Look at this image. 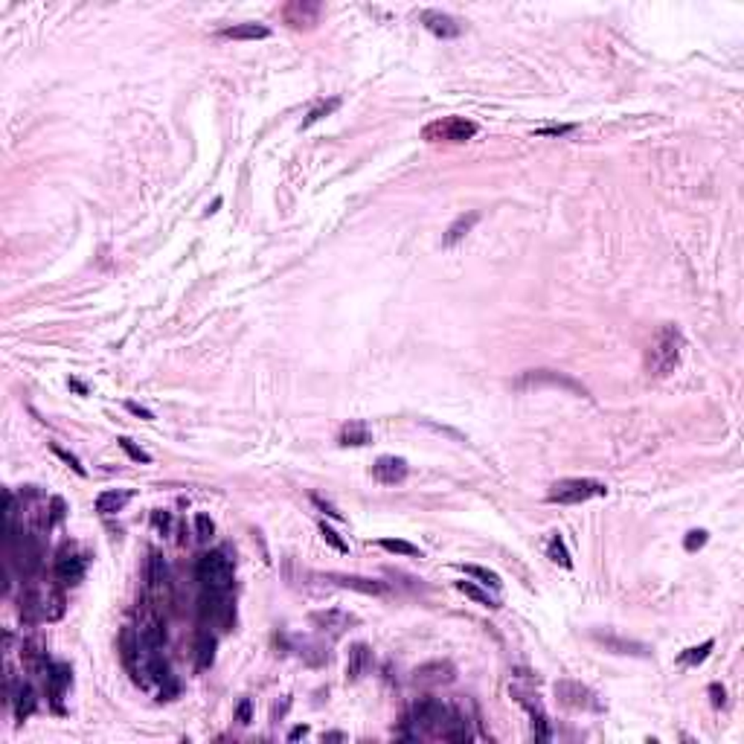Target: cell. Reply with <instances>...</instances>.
<instances>
[{"mask_svg":"<svg viewBox=\"0 0 744 744\" xmlns=\"http://www.w3.org/2000/svg\"><path fill=\"white\" fill-rule=\"evenodd\" d=\"M55 579L61 584H79L84 579V555L73 547V544H65L58 549V558H55Z\"/></svg>","mask_w":744,"mask_h":744,"instance_id":"6","label":"cell"},{"mask_svg":"<svg viewBox=\"0 0 744 744\" xmlns=\"http://www.w3.org/2000/svg\"><path fill=\"white\" fill-rule=\"evenodd\" d=\"M684 349H686L684 332H680L677 326H672V323H666V326H660L655 332V337L648 340L645 355H642V366H645V372L651 378H666L680 366Z\"/></svg>","mask_w":744,"mask_h":744,"instance_id":"1","label":"cell"},{"mask_svg":"<svg viewBox=\"0 0 744 744\" xmlns=\"http://www.w3.org/2000/svg\"><path fill=\"white\" fill-rule=\"evenodd\" d=\"M337 105H340V99H329L326 105H317V108H314L312 114H308V116L302 119V128H308V126H314V122H320L323 116H329V114H332V111H334Z\"/></svg>","mask_w":744,"mask_h":744,"instance_id":"30","label":"cell"},{"mask_svg":"<svg viewBox=\"0 0 744 744\" xmlns=\"http://www.w3.org/2000/svg\"><path fill=\"white\" fill-rule=\"evenodd\" d=\"M555 695H558V701H562L564 706H573V709H602L596 695L587 686H581L579 680H558Z\"/></svg>","mask_w":744,"mask_h":744,"instance_id":"8","label":"cell"},{"mask_svg":"<svg viewBox=\"0 0 744 744\" xmlns=\"http://www.w3.org/2000/svg\"><path fill=\"white\" fill-rule=\"evenodd\" d=\"M119 448L126 451V454H128L134 462H151V454H146L143 448H137V445H134L128 437H122V439H119Z\"/></svg>","mask_w":744,"mask_h":744,"instance_id":"33","label":"cell"},{"mask_svg":"<svg viewBox=\"0 0 744 744\" xmlns=\"http://www.w3.org/2000/svg\"><path fill=\"white\" fill-rule=\"evenodd\" d=\"M305 733H308V727H294V730H291V735H288V738H291V741H297V738H302V735H305Z\"/></svg>","mask_w":744,"mask_h":744,"instance_id":"43","label":"cell"},{"mask_svg":"<svg viewBox=\"0 0 744 744\" xmlns=\"http://www.w3.org/2000/svg\"><path fill=\"white\" fill-rule=\"evenodd\" d=\"M538 387H558V390H567L573 395L587 398V390L579 381H573L570 376L555 372V369H530V372H523V376L515 381V390H538Z\"/></svg>","mask_w":744,"mask_h":744,"instance_id":"5","label":"cell"},{"mask_svg":"<svg viewBox=\"0 0 744 744\" xmlns=\"http://www.w3.org/2000/svg\"><path fill=\"white\" fill-rule=\"evenodd\" d=\"M312 623H314L323 634H329V637H340L349 625L358 623V616L344 613V611H320V613H312Z\"/></svg>","mask_w":744,"mask_h":744,"instance_id":"14","label":"cell"},{"mask_svg":"<svg viewBox=\"0 0 744 744\" xmlns=\"http://www.w3.org/2000/svg\"><path fill=\"white\" fill-rule=\"evenodd\" d=\"M378 544H381V549L395 552V555H419V558H422L419 547H413V544H407V541H398V538H381Z\"/></svg>","mask_w":744,"mask_h":744,"instance_id":"29","label":"cell"},{"mask_svg":"<svg viewBox=\"0 0 744 744\" xmlns=\"http://www.w3.org/2000/svg\"><path fill=\"white\" fill-rule=\"evenodd\" d=\"M372 477L381 486H395L407 477V462L401 456H378L376 465H372Z\"/></svg>","mask_w":744,"mask_h":744,"instance_id":"13","label":"cell"},{"mask_svg":"<svg viewBox=\"0 0 744 744\" xmlns=\"http://www.w3.org/2000/svg\"><path fill=\"white\" fill-rule=\"evenodd\" d=\"M195 532H198V538L201 541H209L212 538V532H215V523H212V518L209 515H195Z\"/></svg>","mask_w":744,"mask_h":744,"instance_id":"32","label":"cell"},{"mask_svg":"<svg viewBox=\"0 0 744 744\" xmlns=\"http://www.w3.org/2000/svg\"><path fill=\"white\" fill-rule=\"evenodd\" d=\"M67 686H70V669L67 666H47V689H50L55 709H61V698H65Z\"/></svg>","mask_w":744,"mask_h":744,"instance_id":"16","label":"cell"},{"mask_svg":"<svg viewBox=\"0 0 744 744\" xmlns=\"http://www.w3.org/2000/svg\"><path fill=\"white\" fill-rule=\"evenodd\" d=\"M50 448H53V454H55V456H61V459H65V462L70 465V469H73L79 477H84V474H87V471H84V465H82V462H79V459H76L70 451H65L61 445H50Z\"/></svg>","mask_w":744,"mask_h":744,"instance_id":"34","label":"cell"},{"mask_svg":"<svg viewBox=\"0 0 744 744\" xmlns=\"http://www.w3.org/2000/svg\"><path fill=\"white\" fill-rule=\"evenodd\" d=\"M456 677V669L454 663L448 660H430V663H422L416 672H413V684L416 686H445Z\"/></svg>","mask_w":744,"mask_h":744,"instance_id":"9","label":"cell"},{"mask_svg":"<svg viewBox=\"0 0 744 744\" xmlns=\"http://www.w3.org/2000/svg\"><path fill=\"white\" fill-rule=\"evenodd\" d=\"M119 655H122L126 669L131 672L134 684H140V634H137V628L126 625V631L119 637Z\"/></svg>","mask_w":744,"mask_h":744,"instance_id":"12","label":"cell"},{"mask_svg":"<svg viewBox=\"0 0 744 744\" xmlns=\"http://www.w3.org/2000/svg\"><path fill=\"white\" fill-rule=\"evenodd\" d=\"M128 500H131V491H102L97 498V512L99 515H116V512H122V506Z\"/></svg>","mask_w":744,"mask_h":744,"instance_id":"20","label":"cell"},{"mask_svg":"<svg viewBox=\"0 0 744 744\" xmlns=\"http://www.w3.org/2000/svg\"><path fill=\"white\" fill-rule=\"evenodd\" d=\"M320 535H323V538H326V541H329V544H332L337 552H346V549H349L344 541H340V535L332 530V526H326V523H320Z\"/></svg>","mask_w":744,"mask_h":744,"instance_id":"35","label":"cell"},{"mask_svg":"<svg viewBox=\"0 0 744 744\" xmlns=\"http://www.w3.org/2000/svg\"><path fill=\"white\" fill-rule=\"evenodd\" d=\"M419 23L437 38H456L462 33V23L454 15L439 12V9H422L419 12Z\"/></svg>","mask_w":744,"mask_h":744,"instance_id":"10","label":"cell"},{"mask_svg":"<svg viewBox=\"0 0 744 744\" xmlns=\"http://www.w3.org/2000/svg\"><path fill=\"white\" fill-rule=\"evenodd\" d=\"M126 407H128V410H131L134 416H143V419H154V413H151V410H146L143 405H137V401H128Z\"/></svg>","mask_w":744,"mask_h":744,"instance_id":"40","label":"cell"},{"mask_svg":"<svg viewBox=\"0 0 744 744\" xmlns=\"http://www.w3.org/2000/svg\"><path fill=\"white\" fill-rule=\"evenodd\" d=\"M33 709H35V695H33V686H21L18 695H15V716L23 721L26 716H33Z\"/></svg>","mask_w":744,"mask_h":744,"instance_id":"26","label":"cell"},{"mask_svg":"<svg viewBox=\"0 0 744 744\" xmlns=\"http://www.w3.org/2000/svg\"><path fill=\"white\" fill-rule=\"evenodd\" d=\"M570 131H573V126H549V128H538L535 134L538 137H564Z\"/></svg>","mask_w":744,"mask_h":744,"instance_id":"37","label":"cell"},{"mask_svg":"<svg viewBox=\"0 0 744 744\" xmlns=\"http://www.w3.org/2000/svg\"><path fill=\"white\" fill-rule=\"evenodd\" d=\"M480 221V212H469V215H459V219L445 230V236H442V247H454V244H459L465 236H469L471 230H474V224Z\"/></svg>","mask_w":744,"mask_h":744,"instance_id":"18","label":"cell"},{"mask_svg":"<svg viewBox=\"0 0 744 744\" xmlns=\"http://www.w3.org/2000/svg\"><path fill=\"white\" fill-rule=\"evenodd\" d=\"M512 692H515L518 704L526 706V712L532 716V735H535L538 741H547V738H549V718H547V712H544L538 695H530V692H523V689H512Z\"/></svg>","mask_w":744,"mask_h":744,"instance_id":"11","label":"cell"},{"mask_svg":"<svg viewBox=\"0 0 744 744\" xmlns=\"http://www.w3.org/2000/svg\"><path fill=\"white\" fill-rule=\"evenodd\" d=\"M195 576H198V581L204 584V591L227 593L230 587H233V581H236L233 558H230L224 549H212V552H207V555L198 558Z\"/></svg>","mask_w":744,"mask_h":744,"instance_id":"2","label":"cell"},{"mask_svg":"<svg viewBox=\"0 0 744 744\" xmlns=\"http://www.w3.org/2000/svg\"><path fill=\"white\" fill-rule=\"evenodd\" d=\"M369 663H372L369 648H366L363 642H355V645L349 648V663H346V680H349V684H355V680L363 677V672L369 669Z\"/></svg>","mask_w":744,"mask_h":744,"instance_id":"17","label":"cell"},{"mask_svg":"<svg viewBox=\"0 0 744 744\" xmlns=\"http://www.w3.org/2000/svg\"><path fill=\"white\" fill-rule=\"evenodd\" d=\"M337 442L340 445H366L369 442V427L363 425V422H349V425H344L340 427V437H337Z\"/></svg>","mask_w":744,"mask_h":744,"instance_id":"23","label":"cell"},{"mask_svg":"<svg viewBox=\"0 0 744 744\" xmlns=\"http://www.w3.org/2000/svg\"><path fill=\"white\" fill-rule=\"evenodd\" d=\"M456 591H459V593H465L469 599H474L477 605H486V608H500V605H498V599H494V596H488V591H483V587H477L474 581H456Z\"/></svg>","mask_w":744,"mask_h":744,"instance_id":"24","label":"cell"},{"mask_svg":"<svg viewBox=\"0 0 744 744\" xmlns=\"http://www.w3.org/2000/svg\"><path fill=\"white\" fill-rule=\"evenodd\" d=\"M154 526L166 532V530H169V515H166V512H163V515H160V512H154Z\"/></svg>","mask_w":744,"mask_h":744,"instance_id":"42","label":"cell"},{"mask_svg":"<svg viewBox=\"0 0 744 744\" xmlns=\"http://www.w3.org/2000/svg\"><path fill=\"white\" fill-rule=\"evenodd\" d=\"M706 544V532L704 530H692L689 535H686V541H684V547L689 549V552H695V549H701Z\"/></svg>","mask_w":744,"mask_h":744,"instance_id":"36","label":"cell"},{"mask_svg":"<svg viewBox=\"0 0 744 744\" xmlns=\"http://www.w3.org/2000/svg\"><path fill=\"white\" fill-rule=\"evenodd\" d=\"M314 503H317V506H320V509H323L326 515H332L334 520H340V518H344V515H340V512H337L334 506H329V503H326V500H320V498H314Z\"/></svg>","mask_w":744,"mask_h":744,"instance_id":"41","label":"cell"},{"mask_svg":"<svg viewBox=\"0 0 744 744\" xmlns=\"http://www.w3.org/2000/svg\"><path fill=\"white\" fill-rule=\"evenodd\" d=\"M224 38H233V41H256V38H268L270 29L262 26V23H236V26H227Z\"/></svg>","mask_w":744,"mask_h":744,"instance_id":"19","label":"cell"},{"mask_svg":"<svg viewBox=\"0 0 744 744\" xmlns=\"http://www.w3.org/2000/svg\"><path fill=\"white\" fill-rule=\"evenodd\" d=\"M212 651H215V640L212 637H201V642H198V669H207L209 663H212Z\"/></svg>","mask_w":744,"mask_h":744,"instance_id":"31","label":"cell"},{"mask_svg":"<svg viewBox=\"0 0 744 744\" xmlns=\"http://www.w3.org/2000/svg\"><path fill=\"white\" fill-rule=\"evenodd\" d=\"M605 494H608V486L599 483V480H591V477H567V480H558V483L549 486L547 500H549V503H562V506H576V503L593 500V498H605Z\"/></svg>","mask_w":744,"mask_h":744,"instance_id":"3","label":"cell"},{"mask_svg":"<svg viewBox=\"0 0 744 744\" xmlns=\"http://www.w3.org/2000/svg\"><path fill=\"white\" fill-rule=\"evenodd\" d=\"M166 562H163V555L160 552H151L148 555V570H146V579H148V587L151 591H160V587H166Z\"/></svg>","mask_w":744,"mask_h":744,"instance_id":"21","label":"cell"},{"mask_svg":"<svg viewBox=\"0 0 744 744\" xmlns=\"http://www.w3.org/2000/svg\"><path fill=\"white\" fill-rule=\"evenodd\" d=\"M236 721H239V724H251V701H247V698H244V701L239 704V712H236Z\"/></svg>","mask_w":744,"mask_h":744,"instance_id":"39","label":"cell"},{"mask_svg":"<svg viewBox=\"0 0 744 744\" xmlns=\"http://www.w3.org/2000/svg\"><path fill=\"white\" fill-rule=\"evenodd\" d=\"M596 640L605 645V648H611V651H616V655H648V648L642 645V642H631V640H619V637H611V634H596Z\"/></svg>","mask_w":744,"mask_h":744,"instance_id":"22","label":"cell"},{"mask_svg":"<svg viewBox=\"0 0 744 744\" xmlns=\"http://www.w3.org/2000/svg\"><path fill=\"white\" fill-rule=\"evenodd\" d=\"M709 695H712V706H716V709L727 704V692H724V686H718V684L709 686Z\"/></svg>","mask_w":744,"mask_h":744,"instance_id":"38","label":"cell"},{"mask_svg":"<svg viewBox=\"0 0 744 744\" xmlns=\"http://www.w3.org/2000/svg\"><path fill=\"white\" fill-rule=\"evenodd\" d=\"M712 640H706V642H701V645H695V648H686L684 655H680V663L684 666H698V663H704L706 657H709V651H712Z\"/></svg>","mask_w":744,"mask_h":744,"instance_id":"28","label":"cell"},{"mask_svg":"<svg viewBox=\"0 0 744 744\" xmlns=\"http://www.w3.org/2000/svg\"><path fill=\"white\" fill-rule=\"evenodd\" d=\"M477 134V122L465 116H439L422 128V140L427 143H465Z\"/></svg>","mask_w":744,"mask_h":744,"instance_id":"4","label":"cell"},{"mask_svg":"<svg viewBox=\"0 0 744 744\" xmlns=\"http://www.w3.org/2000/svg\"><path fill=\"white\" fill-rule=\"evenodd\" d=\"M547 555L552 558L555 564H562V567H573V558H570V552H567V547H564V538L558 535V532H552V538H549V544H547Z\"/></svg>","mask_w":744,"mask_h":744,"instance_id":"25","label":"cell"},{"mask_svg":"<svg viewBox=\"0 0 744 744\" xmlns=\"http://www.w3.org/2000/svg\"><path fill=\"white\" fill-rule=\"evenodd\" d=\"M320 12L323 6L317 0H291V4L283 6V21L291 26V29H312L317 21H320Z\"/></svg>","mask_w":744,"mask_h":744,"instance_id":"7","label":"cell"},{"mask_svg":"<svg viewBox=\"0 0 744 744\" xmlns=\"http://www.w3.org/2000/svg\"><path fill=\"white\" fill-rule=\"evenodd\" d=\"M329 581L340 584V587H349V591H358V593H366V596H381L387 593L390 587L378 579H363V576H344V573H329Z\"/></svg>","mask_w":744,"mask_h":744,"instance_id":"15","label":"cell"},{"mask_svg":"<svg viewBox=\"0 0 744 744\" xmlns=\"http://www.w3.org/2000/svg\"><path fill=\"white\" fill-rule=\"evenodd\" d=\"M462 570L469 573V576H474V579H480V584L491 587V591H500V584H503L498 573H491V570H486V567H477V564H462Z\"/></svg>","mask_w":744,"mask_h":744,"instance_id":"27","label":"cell"}]
</instances>
